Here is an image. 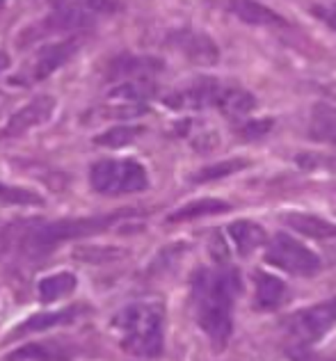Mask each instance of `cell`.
Listing matches in <instances>:
<instances>
[{
    "mask_svg": "<svg viewBox=\"0 0 336 361\" xmlns=\"http://www.w3.org/2000/svg\"><path fill=\"white\" fill-rule=\"evenodd\" d=\"M240 279L232 268H206L192 279V307L201 331L215 348L229 343Z\"/></svg>",
    "mask_w": 336,
    "mask_h": 361,
    "instance_id": "obj_1",
    "label": "cell"
},
{
    "mask_svg": "<svg viewBox=\"0 0 336 361\" xmlns=\"http://www.w3.org/2000/svg\"><path fill=\"white\" fill-rule=\"evenodd\" d=\"M112 331L124 353L156 359L165 348V309L158 302H133L114 316Z\"/></svg>",
    "mask_w": 336,
    "mask_h": 361,
    "instance_id": "obj_2",
    "label": "cell"
},
{
    "mask_svg": "<svg viewBox=\"0 0 336 361\" xmlns=\"http://www.w3.org/2000/svg\"><path fill=\"white\" fill-rule=\"evenodd\" d=\"M124 213L114 215H96V217H78V220H57L51 224L32 226L23 238V252L28 256H46L62 243H69L85 235H94L114 224Z\"/></svg>",
    "mask_w": 336,
    "mask_h": 361,
    "instance_id": "obj_3",
    "label": "cell"
},
{
    "mask_svg": "<svg viewBox=\"0 0 336 361\" xmlns=\"http://www.w3.org/2000/svg\"><path fill=\"white\" fill-rule=\"evenodd\" d=\"M336 325V298L293 313L284 320V341L291 353H306Z\"/></svg>",
    "mask_w": 336,
    "mask_h": 361,
    "instance_id": "obj_4",
    "label": "cell"
},
{
    "mask_svg": "<svg viewBox=\"0 0 336 361\" xmlns=\"http://www.w3.org/2000/svg\"><path fill=\"white\" fill-rule=\"evenodd\" d=\"M90 183L101 195H133L149 188V174L133 158H108L92 165Z\"/></svg>",
    "mask_w": 336,
    "mask_h": 361,
    "instance_id": "obj_5",
    "label": "cell"
},
{
    "mask_svg": "<svg viewBox=\"0 0 336 361\" xmlns=\"http://www.w3.org/2000/svg\"><path fill=\"white\" fill-rule=\"evenodd\" d=\"M265 261L288 274H300V277H309V274H316L320 270L318 256L288 233H277L268 243Z\"/></svg>",
    "mask_w": 336,
    "mask_h": 361,
    "instance_id": "obj_6",
    "label": "cell"
},
{
    "mask_svg": "<svg viewBox=\"0 0 336 361\" xmlns=\"http://www.w3.org/2000/svg\"><path fill=\"white\" fill-rule=\"evenodd\" d=\"M78 46H80V42L76 39V37H71V39L46 44L44 49L37 51L35 58L28 62L21 71H18L16 78H12V82L32 85V82H40V80L48 78V75L55 73L66 60L73 58V53L78 51Z\"/></svg>",
    "mask_w": 336,
    "mask_h": 361,
    "instance_id": "obj_7",
    "label": "cell"
},
{
    "mask_svg": "<svg viewBox=\"0 0 336 361\" xmlns=\"http://www.w3.org/2000/svg\"><path fill=\"white\" fill-rule=\"evenodd\" d=\"M222 85L215 78H199L195 82L186 85V87L174 90L165 97V106L172 110H204V108H215Z\"/></svg>",
    "mask_w": 336,
    "mask_h": 361,
    "instance_id": "obj_8",
    "label": "cell"
},
{
    "mask_svg": "<svg viewBox=\"0 0 336 361\" xmlns=\"http://www.w3.org/2000/svg\"><path fill=\"white\" fill-rule=\"evenodd\" d=\"M55 112V99L53 97H35L30 103L14 112L9 121L5 123V128L0 130V137H18L23 133L32 130L37 126H42L44 121H48Z\"/></svg>",
    "mask_w": 336,
    "mask_h": 361,
    "instance_id": "obj_9",
    "label": "cell"
},
{
    "mask_svg": "<svg viewBox=\"0 0 336 361\" xmlns=\"http://www.w3.org/2000/svg\"><path fill=\"white\" fill-rule=\"evenodd\" d=\"M162 69V62L149 55H119L108 64V80H151Z\"/></svg>",
    "mask_w": 336,
    "mask_h": 361,
    "instance_id": "obj_10",
    "label": "cell"
},
{
    "mask_svg": "<svg viewBox=\"0 0 336 361\" xmlns=\"http://www.w3.org/2000/svg\"><path fill=\"white\" fill-rule=\"evenodd\" d=\"M169 44L181 51L188 60L197 64H213L217 60V46L208 35L195 30H181L169 35Z\"/></svg>",
    "mask_w": 336,
    "mask_h": 361,
    "instance_id": "obj_11",
    "label": "cell"
},
{
    "mask_svg": "<svg viewBox=\"0 0 336 361\" xmlns=\"http://www.w3.org/2000/svg\"><path fill=\"white\" fill-rule=\"evenodd\" d=\"M73 355V348L60 341H35L14 350L7 361H69Z\"/></svg>",
    "mask_w": 336,
    "mask_h": 361,
    "instance_id": "obj_12",
    "label": "cell"
},
{
    "mask_svg": "<svg viewBox=\"0 0 336 361\" xmlns=\"http://www.w3.org/2000/svg\"><path fill=\"white\" fill-rule=\"evenodd\" d=\"M80 311H83V307H69V309H60V311L37 313V316L28 318L16 329H12L9 338H21L25 334H35V331H46V329H51V327L66 325V322H71V320L78 318Z\"/></svg>",
    "mask_w": 336,
    "mask_h": 361,
    "instance_id": "obj_13",
    "label": "cell"
},
{
    "mask_svg": "<svg viewBox=\"0 0 336 361\" xmlns=\"http://www.w3.org/2000/svg\"><path fill=\"white\" fill-rule=\"evenodd\" d=\"M254 298L258 309H277L288 300V288L282 279L268 272H254Z\"/></svg>",
    "mask_w": 336,
    "mask_h": 361,
    "instance_id": "obj_14",
    "label": "cell"
},
{
    "mask_svg": "<svg viewBox=\"0 0 336 361\" xmlns=\"http://www.w3.org/2000/svg\"><path fill=\"white\" fill-rule=\"evenodd\" d=\"M215 108L227 115L229 119H240L249 115L256 108V99L243 87H234V85H222V92H220Z\"/></svg>",
    "mask_w": 336,
    "mask_h": 361,
    "instance_id": "obj_15",
    "label": "cell"
},
{
    "mask_svg": "<svg viewBox=\"0 0 336 361\" xmlns=\"http://www.w3.org/2000/svg\"><path fill=\"white\" fill-rule=\"evenodd\" d=\"M229 12L252 25H286L284 18L258 0H229Z\"/></svg>",
    "mask_w": 336,
    "mask_h": 361,
    "instance_id": "obj_16",
    "label": "cell"
},
{
    "mask_svg": "<svg viewBox=\"0 0 336 361\" xmlns=\"http://www.w3.org/2000/svg\"><path fill=\"white\" fill-rule=\"evenodd\" d=\"M286 222L288 226H293L297 233L309 235V238H316V240L336 238V224L328 222L325 217H318V215L293 213V215H286Z\"/></svg>",
    "mask_w": 336,
    "mask_h": 361,
    "instance_id": "obj_17",
    "label": "cell"
},
{
    "mask_svg": "<svg viewBox=\"0 0 336 361\" xmlns=\"http://www.w3.org/2000/svg\"><path fill=\"white\" fill-rule=\"evenodd\" d=\"M229 238L236 245L238 254L247 256L254 250H258L261 245H265V231H263V226H258L256 222L240 220L229 226Z\"/></svg>",
    "mask_w": 336,
    "mask_h": 361,
    "instance_id": "obj_18",
    "label": "cell"
},
{
    "mask_svg": "<svg viewBox=\"0 0 336 361\" xmlns=\"http://www.w3.org/2000/svg\"><path fill=\"white\" fill-rule=\"evenodd\" d=\"M76 277L71 272H55L51 277H46L40 281V298L44 304H51V302H57L66 295H71L76 290Z\"/></svg>",
    "mask_w": 336,
    "mask_h": 361,
    "instance_id": "obj_19",
    "label": "cell"
},
{
    "mask_svg": "<svg viewBox=\"0 0 336 361\" xmlns=\"http://www.w3.org/2000/svg\"><path fill=\"white\" fill-rule=\"evenodd\" d=\"M311 135L336 147V108L316 106L311 112Z\"/></svg>",
    "mask_w": 336,
    "mask_h": 361,
    "instance_id": "obj_20",
    "label": "cell"
},
{
    "mask_svg": "<svg viewBox=\"0 0 336 361\" xmlns=\"http://www.w3.org/2000/svg\"><path fill=\"white\" fill-rule=\"evenodd\" d=\"M229 211V204L220 202V199H199V202H192L184 208H179L176 213L169 215V222H181V220H195V217H204V215H213V213H224Z\"/></svg>",
    "mask_w": 336,
    "mask_h": 361,
    "instance_id": "obj_21",
    "label": "cell"
},
{
    "mask_svg": "<svg viewBox=\"0 0 336 361\" xmlns=\"http://www.w3.org/2000/svg\"><path fill=\"white\" fill-rule=\"evenodd\" d=\"M140 133H142V128H138V126H112L110 130H105L103 135H99L94 142L101 147H108V149H119V147H128Z\"/></svg>",
    "mask_w": 336,
    "mask_h": 361,
    "instance_id": "obj_22",
    "label": "cell"
},
{
    "mask_svg": "<svg viewBox=\"0 0 336 361\" xmlns=\"http://www.w3.org/2000/svg\"><path fill=\"white\" fill-rule=\"evenodd\" d=\"M0 204H7V206H40L42 197L30 192V190L12 188V185L0 183Z\"/></svg>",
    "mask_w": 336,
    "mask_h": 361,
    "instance_id": "obj_23",
    "label": "cell"
},
{
    "mask_svg": "<svg viewBox=\"0 0 336 361\" xmlns=\"http://www.w3.org/2000/svg\"><path fill=\"white\" fill-rule=\"evenodd\" d=\"M245 165H247L245 160H227V163L208 165V167L201 169V172L195 174V180H197V183H206V180H213V178H220V176L234 174V172H238V169H243Z\"/></svg>",
    "mask_w": 336,
    "mask_h": 361,
    "instance_id": "obj_24",
    "label": "cell"
},
{
    "mask_svg": "<svg viewBox=\"0 0 336 361\" xmlns=\"http://www.w3.org/2000/svg\"><path fill=\"white\" fill-rule=\"evenodd\" d=\"M313 14L336 32V0H323L313 7Z\"/></svg>",
    "mask_w": 336,
    "mask_h": 361,
    "instance_id": "obj_25",
    "label": "cell"
},
{
    "mask_svg": "<svg viewBox=\"0 0 336 361\" xmlns=\"http://www.w3.org/2000/svg\"><path fill=\"white\" fill-rule=\"evenodd\" d=\"M7 64H9L7 55H5V53H0V73H3V71L7 69Z\"/></svg>",
    "mask_w": 336,
    "mask_h": 361,
    "instance_id": "obj_26",
    "label": "cell"
},
{
    "mask_svg": "<svg viewBox=\"0 0 336 361\" xmlns=\"http://www.w3.org/2000/svg\"><path fill=\"white\" fill-rule=\"evenodd\" d=\"M306 361H336V359H306Z\"/></svg>",
    "mask_w": 336,
    "mask_h": 361,
    "instance_id": "obj_27",
    "label": "cell"
},
{
    "mask_svg": "<svg viewBox=\"0 0 336 361\" xmlns=\"http://www.w3.org/2000/svg\"><path fill=\"white\" fill-rule=\"evenodd\" d=\"M0 7H3V0H0Z\"/></svg>",
    "mask_w": 336,
    "mask_h": 361,
    "instance_id": "obj_28",
    "label": "cell"
}]
</instances>
